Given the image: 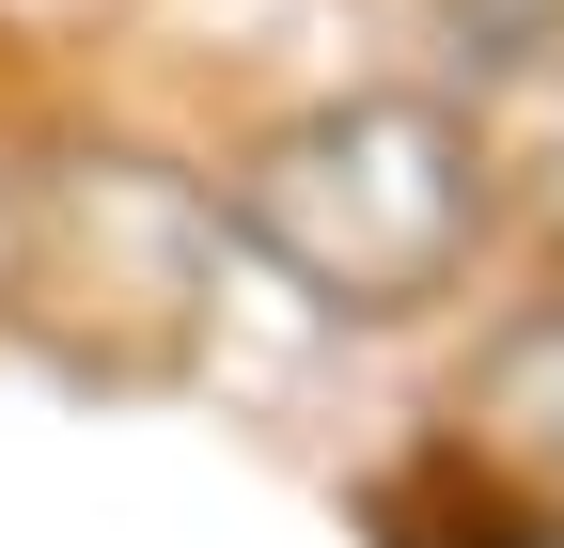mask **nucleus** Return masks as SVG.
Wrapping results in <instances>:
<instances>
[{"instance_id": "obj_1", "label": "nucleus", "mask_w": 564, "mask_h": 548, "mask_svg": "<svg viewBox=\"0 0 564 548\" xmlns=\"http://www.w3.org/2000/svg\"><path fill=\"white\" fill-rule=\"evenodd\" d=\"M236 220L299 266L314 298L408 314V298H440L470 266V235H486V142L455 110H423V95H345V110H299L282 142H251Z\"/></svg>"}, {"instance_id": "obj_2", "label": "nucleus", "mask_w": 564, "mask_h": 548, "mask_svg": "<svg viewBox=\"0 0 564 548\" xmlns=\"http://www.w3.org/2000/svg\"><path fill=\"white\" fill-rule=\"evenodd\" d=\"M455 454H470L518 517H549V533H564V298H549V314H518L502 346L470 361V392H455Z\"/></svg>"}]
</instances>
